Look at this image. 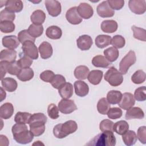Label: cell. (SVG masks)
<instances>
[{
  "mask_svg": "<svg viewBox=\"0 0 146 146\" xmlns=\"http://www.w3.org/2000/svg\"><path fill=\"white\" fill-rule=\"evenodd\" d=\"M23 7V4L21 0H8L6 1L5 9L12 13L21 12Z\"/></svg>",
  "mask_w": 146,
  "mask_h": 146,
  "instance_id": "ac0fdd59",
  "label": "cell"
},
{
  "mask_svg": "<svg viewBox=\"0 0 146 146\" xmlns=\"http://www.w3.org/2000/svg\"><path fill=\"white\" fill-rule=\"evenodd\" d=\"M22 68L19 66L18 61H14L11 63L7 62L6 70L7 72L12 75H18L20 72Z\"/></svg>",
  "mask_w": 146,
  "mask_h": 146,
  "instance_id": "ab89813d",
  "label": "cell"
},
{
  "mask_svg": "<svg viewBox=\"0 0 146 146\" xmlns=\"http://www.w3.org/2000/svg\"><path fill=\"white\" fill-rule=\"evenodd\" d=\"M134 98L139 102H143L146 100V88L145 86L136 88L134 92Z\"/></svg>",
  "mask_w": 146,
  "mask_h": 146,
  "instance_id": "bcb514c9",
  "label": "cell"
},
{
  "mask_svg": "<svg viewBox=\"0 0 146 146\" xmlns=\"http://www.w3.org/2000/svg\"><path fill=\"white\" fill-rule=\"evenodd\" d=\"M13 139L17 143L21 144L30 143L34 139V135L25 124L17 123L12 127L11 129Z\"/></svg>",
  "mask_w": 146,
  "mask_h": 146,
  "instance_id": "6da1fadb",
  "label": "cell"
},
{
  "mask_svg": "<svg viewBox=\"0 0 146 146\" xmlns=\"http://www.w3.org/2000/svg\"><path fill=\"white\" fill-rule=\"evenodd\" d=\"M2 43L5 47L9 49L14 50L18 47L20 42L18 37H17L15 35H9L3 37Z\"/></svg>",
  "mask_w": 146,
  "mask_h": 146,
  "instance_id": "9a60e30c",
  "label": "cell"
},
{
  "mask_svg": "<svg viewBox=\"0 0 146 146\" xmlns=\"http://www.w3.org/2000/svg\"><path fill=\"white\" fill-rule=\"evenodd\" d=\"M47 121V117L46 115L43 113H35L33 115H31L29 123L34 122V121H42L45 123H46Z\"/></svg>",
  "mask_w": 146,
  "mask_h": 146,
  "instance_id": "11a10c76",
  "label": "cell"
},
{
  "mask_svg": "<svg viewBox=\"0 0 146 146\" xmlns=\"http://www.w3.org/2000/svg\"><path fill=\"white\" fill-rule=\"evenodd\" d=\"M89 72L90 70L87 66L80 65L75 68L74 70V76L78 79L84 80L88 77Z\"/></svg>",
  "mask_w": 146,
  "mask_h": 146,
  "instance_id": "d6a6232c",
  "label": "cell"
},
{
  "mask_svg": "<svg viewBox=\"0 0 146 146\" xmlns=\"http://www.w3.org/2000/svg\"><path fill=\"white\" fill-rule=\"evenodd\" d=\"M35 144H36V145H44V144L42 143L40 141H37L36 142H35V143H34L33 144V145H35Z\"/></svg>",
  "mask_w": 146,
  "mask_h": 146,
  "instance_id": "94428289",
  "label": "cell"
},
{
  "mask_svg": "<svg viewBox=\"0 0 146 146\" xmlns=\"http://www.w3.org/2000/svg\"><path fill=\"white\" fill-rule=\"evenodd\" d=\"M146 79L145 73L142 70H139L134 72L131 76V80L135 84H141L145 82Z\"/></svg>",
  "mask_w": 146,
  "mask_h": 146,
  "instance_id": "b9f144b4",
  "label": "cell"
},
{
  "mask_svg": "<svg viewBox=\"0 0 146 146\" xmlns=\"http://www.w3.org/2000/svg\"><path fill=\"white\" fill-rule=\"evenodd\" d=\"M128 6L132 13L141 15L145 12L146 2L145 0H129Z\"/></svg>",
  "mask_w": 146,
  "mask_h": 146,
  "instance_id": "9c48e42d",
  "label": "cell"
},
{
  "mask_svg": "<svg viewBox=\"0 0 146 146\" xmlns=\"http://www.w3.org/2000/svg\"><path fill=\"white\" fill-rule=\"evenodd\" d=\"M31 114L26 112H18L15 117L14 121L16 123L19 124H29Z\"/></svg>",
  "mask_w": 146,
  "mask_h": 146,
  "instance_id": "74e56055",
  "label": "cell"
},
{
  "mask_svg": "<svg viewBox=\"0 0 146 146\" xmlns=\"http://www.w3.org/2000/svg\"><path fill=\"white\" fill-rule=\"evenodd\" d=\"M54 76L55 74L54 72L51 70H45L43 71L39 75L40 79L47 83H51Z\"/></svg>",
  "mask_w": 146,
  "mask_h": 146,
  "instance_id": "db71d44e",
  "label": "cell"
},
{
  "mask_svg": "<svg viewBox=\"0 0 146 146\" xmlns=\"http://www.w3.org/2000/svg\"><path fill=\"white\" fill-rule=\"evenodd\" d=\"M38 50L39 51L40 57L43 59L50 58L53 52V49L50 43L47 42H43L39 46Z\"/></svg>",
  "mask_w": 146,
  "mask_h": 146,
  "instance_id": "d6986e66",
  "label": "cell"
},
{
  "mask_svg": "<svg viewBox=\"0 0 146 146\" xmlns=\"http://www.w3.org/2000/svg\"><path fill=\"white\" fill-rule=\"evenodd\" d=\"M111 44L116 48H123L125 44V40L120 35H116L111 39Z\"/></svg>",
  "mask_w": 146,
  "mask_h": 146,
  "instance_id": "7bdbcfd3",
  "label": "cell"
},
{
  "mask_svg": "<svg viewBox=\"0 0 146 146\" xmlns=\"http://www.w3.org/2000/svg\"><path fill=\"white\" fill-rule=\"evenodd\" d=\"M137 137L140 143L145 144L146 143V127H140L137 132Z\"/></svg>",
  "mask_w": 146,
  "mask_h": 146,
  "instance_id": "6f0895ef",
  "label": "cell"
},
{
  "mask_svg": "<svg viewBox=\"0 0 146 146\" xmlns=\"http://www.w3.org/2000/svg\"><path fill=\"white\" fill-rule=\"evenodd\" d=\"M34 71L32 68L28 67L22 68L17 76V78L22 82H26L31 80L34 77Z\"/></svg>",
  "mask_w": 146,
  "mask_h": 146,
  "instance_id": "d590c367",
  "label": "cell"
},
{
  "mask_svg": "<svg viewBox=\"0 0 146 146\" xmlns=\"http://www.w3.org/2000/svg\"><path fill=\"white\" fill-rule=\"evenodd\" d=\"M104 78L111 86L113 87L120 86L123 82L121 73L114 67H110L106 71Z\"/></svg>",
  "mask_w": 146,
  "mask_h": 146,
  "instance_id": "277c9868",
  "label": "cell"
},
{
  "mask_svg": "<svg viewBox=\"0 0 146 146\" xmlns=\"http://www.w3.org/2000/svg\"><path fill=\"white\" fill-rule=\"evenodd\" d=\"M110 108V104L106 98H102L98 101L97 104V110L100 114L106 115Z\"/></svg>",
  "mask_w": 146,
  "mask_h": 146,
  "instance_id": "f35d334b",
  "label": "cell"
},
{
  "mask_svg": "<svg viewBox=\"0 0 146 146\" xmlns=\"http://www.w3.org/2000/svg\"><path fill=\"white\" fill-rule=\"evenodd\" d=\"M15 18V14L6 9L2 10L0 12V21H10L13 22Z\"/></svg>",
  "mask_w": 146,
  "mask_h": 146,
  "instance_id": "c3c4849f",
  "label": "cell"
},
{
  "mask_svg": "<svg viewBox=\"0 0 146 146\" xmlns=\"http://www.w3.org/2000/svg\"><path fill=\"white\" fill-rule=\"evenodd\" d=\"M6 62H3V61H1L0 62V68H1V79H3L4 76L6 75V73L7 72V70H6Z\"/></svg>",
  "mask_w": 146,
  "mask_h": 146,
  "instance_id": "680465c9",
  "label": "cell"
},
{
  "mask_svg": "<svg viewBox=\"0 0 146 146\" xmlns=\"http://www.w3.org/2000/svg\"><path fill=\"white\" fill-rule=\"evenodd\" d=\"M59 111L64 114H70L77 110V107L73 100L62 99L58 103Z\"/></svg>",
  "mask_w": 146,
  "mask_h": 146,
  "instance_id": "52a82bcc",
  "label": "cell"
},
{
  "mask_svg": "<svg viewBox=\"0 0 146 146\" xmlns=\"http://www.w3.org/2000/svg\"><path fill=\"white\" fill-rule=\"evenodd\" d=\"M113 123L110 120L108 119H104L99 124V128L100 130L102 132L104 131H112L113 132Z\"/></svg>",
  "mask_w": 146,
  "mask_h": 146,
  "instance_id": "816d5d0a",
  "label": "cell"
},
{
  "mask_svg": "<svg viewBox=\"0 0 146 146\" xmlns=\"http://www.w3.org/2000/svg\"><path fill=\"white\" fill-rule=\"evenodd\" d=\"M137 139V137L136 133L132 130H128L122 135V140L124 143L128 146L134 145L136 143Z\"/></svg>",
  "mask_w": 146,
  "mask_h": 146,
  "instance_id": "83f0119b",
  "label": "cell"
},
{
  "mask_svg": "<svg viewBox=\"0 0 146 146\" xmlns=\"http://www.w3.org/2000/svg\"><path fill=\"white\" fill-rule=\"evenodd\" d=\"M136 61L135 52L130 50L121 60L119 63V70L121 74H125L129 68L134 64Z\"/></svg>",
  "mask_w": 146,
  "mask_h": 146,
  "instance_id": "5b68a950",
  "label": "cell"
},
{
  "mask_svg": "<svg viewBox=\"0 0 146 146\" xmlns=\"http://www.w3.org/2000/svg\"><path fill=\"white\" fill-rule=\"evenodd\" d=\"M117 23L114 20H105L101 23L102 30L106 33H113L117 30Z\"/></svg>",
  "mask_w": 146,
  "mask_h": 146,
  "instance_id": "cb8c5ba5",
  "label": "cell"
},
{
  "mask_svg": "<svg viewBox=\"0 0 146 146\" xmlns=\"http://www.w3.org/2000/svg\"><path fill=\"white\" fill-rule=\"evenodd\" d=\"M58 92L62 99H70L73 95L72 84L69 82L65 83L58 89Z\"/></svg>",
  "mask_w": 146,
  "mask_h": 146,
  "instance_id": "7402d4cb",
  "label": "cell"
},
{
  "mask_svg": "<svg viewBox=\"0 0 146 146\" xmlns=\"http://www.w3.org/2000/svg\"><path fill=\"white\" fill-rule=\"evenodd\" d=\"M103 53L105 58L110 62H113L116 61L119 55V50L114 47H110L104 50Z\"/></svg>",
  "mask_w": 146,
  "mask_h": 146,
  "instance_id": "e575fe53",
  "label": "cell"
},
{
  "mask_svg": "<svg viewBox=\"0 0 146 146\" xmlns=\"http://www.w3.org/2000/svg\"><path fill=\"white\" fill-rule=\"evenodd\" d=\"M131 29L133 31V37L135 39L144 42L146 41V30L145 29L135 25L132 26Z\"/></svg>",
  "mask_w": 146,
  "mask_h": 146,
  "instance_id": "60d3db41",
  "label": "cell"
},
{
  "mask_svg": "<svg viewBox=\"0 0 146 146\" xmlns=\"http://www.w3.org/2000/svg\"><path fill=\"white\" fill-rule=\"evenodd\" d=\"M103 75V71L99 70H94L89 72L87 79L92 84L98 85L100 83Z\"/></svg>",
  "mask_w": 146,
  "mask_h": 146,
  "instance_id": "4316f807",
  "label": "cell"
},
{
  "mask_svg": "<svg viewBox=\"0 0 146 146\" xmlns=\"http://www.w3.org/2000/svg\"><path fill=\"white\" fill-rule=\"evenodd\" d=\"M1 102L3 101V99H5L6 98V92L5 91V90H3V87H1Z\"/></svg>",
  "mask_w": 146,
  "mask_h": 146,
  "instance_id": "91938a15",
  "label": "cell"
},
{
  "mask_svg": "<svg viewBox=\"0 0 146 146\" xmlns=\"http://www.w3.org/2000/svg\"><path fill=\"white\" fill-rule=\"evenodd\" d=\"M96 11L99 16L102 18L112 17L115 14V11L110 6L107 1H103L96 7Z\"/></svg>",
  "mask_w": 146,
  "mask_h": 146,
  "instance_id": "30bf717a",
  "label": "cell"
},
{
  "mask_svg": "<svg viewBox=\"0 0 146 146\" xmlns=\"http://www.w3.org/2000/svg\"><path fill=\"white\" fill-rule=\"evenodd\" d=\"M125 117L127 120L134 119H142L144 117V113L140 108L138 107H132L127 110Z\"/></svg>",
  "mask_w": 146,
  "mask_h": 146,
  "instance_id": "2e32d148",
  "label": "cell"
},
{
  "mask_svg": "<svg viewBox=\"0 0 146 146\" xmlns=\"http://www.w3.org/2000/svg\"><path fill=\"white\" fill-rule=\"evenodd\" d=\"M29 33L34 38L39 37L43 32V27L42 25H35L31 24L29 27L28 29Z\"/></svg>",
  "mask_w": 146,
  "mask_h": 146,
  "instance_id": "8d00e7d4",
  "label": "cell"
},
{
  "mask_svg": "<svg viewBox=\"0 0 146 146\" xmlns=\"http://www.w3.org/2000/svg\"><path fill=\"white\" fill-rule=\"evenodd\" d=\"M47 113L48 116L52 119H56L59 117V109L57 106L54 104L51 103L49 104L47 108Z\"/></svg>",
  "mask_w": 146,
  "mask_h": 146,
  "instance_id": "f907efd6",
  "label": "cell"
},
{
  "mask_svg": "<svg viewBox=\"0 0 146 146\" xmlns=\"http://www.w3.org/2000/svg\"><path fill=\"white\" fill-rule=\"evenodd\" d=\"M17 58V52L14 50L5 49L0 52L1 61L11 63L15 61Z\"/></svg>",
  "mask_w": 146,
  "mask_h": 146,
  "instance_id": "44dd1931",
  "label": "cell"
},
{
  "mask_svg": "<svg viewBox=\"0 0 146 146\" xmlns=\"http://www.w3.org/2000/svg\"><path fill=\"white\" fill-rule=\"evenodd\" d=\"M45 123L42 121H34L29 123L30 131L34 136L42 135L45 131Z\"/></svg>",
  "mask_w": 146,
  "mask_h": 146,
  "instance_id": "ffe728a7",
  "label": "cell"
},
{
  "mask_svg": "<svg viewBox=\"0 0 146 146\" xmlns=\"http://www.w3.org/2000/svg\"><path fill=\"white\" fill-rule=\"evenodd\" d=\"M46 35L50 39H59L62 36V31L57 26H51L46 29Z\"/></svg>",
  "mask_w": 146,
  "mask_h": 146,
  "instance_id": "484cf974",
  "label": "cell"
},
{
  "mask_svg": "<svg viewBox=\"0 0 146 146\" xmlns=\"http://www.w3.org/2000/svg\"><path fill=\"white\" fill-rule=\"evenodd\" d=\"M67 21L72 25H78L82 22V18L77 11V7L74 6L69 9L66 14Z\"/></svg>",
  "mask_w": 146,
  "mask_h": 146,
  "instance_id": "4fadbf2b",
  "label": "cell"
},
{
  "mask_svg": "<svg viewBox=\"0 0 146 146\" xmlns=\"http://www.w3.org/2000/svg\"><path fill=\"white\" fill-rule=\"evenodd\" d=\"M44 3L50 15L55 17L61 13L62 7L59 1L56 0H46Z\"/></svg>",
  "mask_w": 146,
  "mask_h": 146,
  "instance_id": "ba28073f",
  "label": "cell"
},
{
  "mask_svg": "<svg viewBox=\"0 0 146 146\" xmlns=\"http://www.w3.org/2000/svg\"><path fill=\"white\" fill-rule=\"evenodd\" d=\"M93 44L91 37L88 35L80 36L76 40L77 47L82 51L88 50Z\"/></svg>",
  "mask_w": 146,
  "mask_h": 146,
  "instance_id": "5bb4252c",
  "label": "cell"
},
{
  "mask_svg": "<svg viewBox=\"0 0 146 146\" xmlns=\"http://www.w3.org/2000/svg\"><path fill=\"white\" fill-rule=\"evenodd\" d=\"M78 129L76 121L70 120L64 123L56 124L53 128V134L58 139H63L73 133Z\"/></svg>",
  "mask_w": 146,
  "mask_h": 146,
  "instance_id": "3957f363",
  "label": "cell"
},
{
  "mask_svg": "<svg viewBox=\"0 0 146 146\" xmlns=\"http://www.w3.org/2000/svg\"><path fill=\"white\" fill-rule=\"evenodd\" d=\"M1 84L2 87L8 92H12L15 91L18 87L17 81L10 77L5 78L1 80Z\"/></svg>",
  "mask_w": 146,
  "mask_h": 146,
  "instance_id": "d4e9b609",
  "label": "cell"
},
{
  "mask_svg": "<svg viewBox=\"0 0 146 146\" xmlns=\"http://www.w3.org/2000/svg\"><path fill=\"white\" fill-rule=\"evenodd\" d=\"M15 26L13 22L3 21L0 22V29L3 33H12L15 30Z\"/></svg>",
  "mask_w": 146,
  "mask_h": 146,
  "instance_id": "ee69618b",
  "label": "cell"
},
{
  "mask_svg": "<svg viewBox=\"0 0 146 146\" xmlns=\"http://www.w3.org/2000/svg\"><path fill=\"white\" fill-rule=\"evenodd\" d=\"M135 104V100L134 96L130 92L124 93L120 102L118 103L119 106L124 110H127L132 107Z\"/></svg>",
  "mask_w": 146,
  "mask_h": 146,
  "instance_id": "7c38bea8",
  "label": "cell"
},
{
  "mask_svg": "<svg viewBox=\"0 0 146 146\" xmlns=\"http://www.w3.org/2000/svg\"><path fill=\"white\" fill-rule=\"evenodd\" d=\"M65 83H66L65 78L62 75L56 74L55 75L52 80L51 82V84L54 88L58 90Z\"/></svg>",
  "mask_w": 146,
  "mask_h": 146,
  "instance_id": "7dc6e473",
  "label": "cell"
},
{
  "mask_svg": "<svg viewBox=\"0 0 146 146\" xmlns=\"http://www.w3.org/2000/svg\"><path fill=\"white\" fill-rule=\"evenodd\" d=\"M18 38L22 44L24 43L27 41H32L33 42H35V38H33L31 36V35L29 33L27 30H23L19 32L18 34Z\"/></svg>",
  "mask_w": 146,
  "mask_h": 146,
  "instance_id": "f6af8a7d",
  "label": "cell"
},
{
  "mask_svg": "<svg viewBox=\"0 0 146 146\" xmlns=\"http://www.w3.org/2000/svg\"><path fill=\"white\" fill-rule=\"evenodd\" d=\"M14 111L13 104L9 102L5 103L0 107V116L2 119H8L12 116Z\"/></svg>",
  "mask_w": 146,
  "mask_h": 146,
  "instance_id": "603a6c76",
  "label": "cell"
},
{
  "mask_svg": "<svg viewBox=\"0 0 146 146\" xmlns=\"http://www.w3.org/2000/svg\"><path fill=\"white\" fill-rule=\"evenodd\" d=\"M22 50L23 54L30 57L32 59L38 58V50L34 42L27 41L22 44Z\"/></svg>",
  "mask_w": 146,
  "mask_h": 146,
  "instance_id": "8992f818",
  "label": "cell"
},
{
  "mask_svg": "<svg viewBox=\"0 0 146 146\" xmlns=\"http://www.w3.org/2000/svg\"><path fill=\"white\" fill-rule=\"evenodd\" d=\"M123 94L119 91L111 90L107 95V100L110 104H118L122 98Z\"/></svg>",
  "mask_w": 146,
  "mask_h": 146,
  "instance_id": "4dcf8cb0",
  "label": "cell"
},
{
  "mask_svg": "<svg viewBox=\"0 0 146 146\" xmlns=\"http://www.w3.org/2000/svg\"><path fill=\"white\" fill-rule=\"evenodd\" d=\"M46 14L41 10H35L30 16L32 23L35 25H42L45 21Z\"/></svg>",
  "mask_w": 146,
  "mask_h": 146,
  "instance_id": "f1b7e54d",
  "label": "cell"
},
{
  "mask_svg": "<svg viewBox=\"0 0 146 146\" xmlns=\"http://www.w3.org/2000/svg\"><path fill=\"white\" fill-rule=\"evenodd\" d=\"M74 88L76 95L80 97H84L89 92L88 84L82 80L75 81L74 82Z\"/></svg>",
  "mask_w": 146,
  "mask_h": 146,
  "instance_id": "e0dca14e",
  "label": "cell"
},
{
  "mask_svg": "<svg viewBox=\"0 0 146 146\" xmlns=\"http://www.w3.org/2000/svg\"><path fill=\"white\" fill-rule=\"evenodd\" d=\"M116 137L113 132L107 131L103 132L95 136L88 143L87 145L95 146H114L116 145Z\"/></svg>",
  "mask_w": 146,
  "mask_h": 146,
  "instance_id": "7a4b0ae2",
  "label": "cell"
},
{
  "mask_svg": "<svg viewBox=\"0 0 146 146\" xmlns=\"http://www.w3.org/2000/svg\"><path fill=\"white\" fill-rule=\"evenodd\" d=\"M122 110L118 107L110 108L107 113L108 117L111 119H117L121 117Z\"/></svg>",
  "mask_w": 146,
  "mask_h": 146,
  "instance_id": "681fc988",
  "label": "cell"
},
{
  "mask_svg": "<svg viewBox=\"0 0 146 146\" xmlns=\"http://www.w3.org/2000/svg\"><path fill=\"white\" fill-rule=\"evenodd\" d=\"M77 11L82 18L88 19L91 18L94 14L92 7L88 3H80L77 7Z\"/></svg>",
  "mask_w": 146,
  "mask_h": 146,
  "instance_id": "8fae6325",
  "label": "cell"
},
{
  "mask_svg": "<svg viewBox=\"0 0 146 146\" xmlns=\"http://www.w3.org/2000/svg\"><path fill=\"white\" fill-rule=\"evenodd\" d=\"M108 3L110 6L114 10H120L124 5V0H108Z\"/></svg>",
  "mask_w": 146,
  "mask_h": 146,
  "instance_id": "9f6ffc18",
  "label": "cell"
},
{
  "mask_svg": "<svg viewBox=\"0 0 146 146\" xmlns=\"http://www.w3.org/2000/svg\"><path fill=\"white\" fill-rule=\"evenodd\" d=\"M18 62L22 68H28L31 66L33 63V59L23 54V55L21 56V58L18 60Z\"/></svg>",
  "mask_w": 146,
  "mask_h": 146,
  "instance_id": "f5cc1de1",
  "label": "cell"
},
{
  "mask_svg": "<svg viewBox=\"0 0 146 146\" xmlns=\"http://www.w3.org/2000/svg\"><path fill=\"white\" fill-rule=\"evenodd\" d=\"M92 64L96 67L107 68L111 64V62H110L105 58V56L101 55H98L95 56L92 58Z\"/></svg>",
  "mask_w": 146,
  "mask_h": 146,
  "instance_id": "f546056e",
  "label": "cell"
},
{
  "mask_svg": "<svg viewBox=\"0 0 146 146\" xmlns=\"http://www.w3.org/2000/svg\"><path fill=\"white\" fill-rule=\"evenodd\" d=\"M95 44L99 48H103L111 44V37L107 35H99L95 38Z\"/></svg>",
  "mask_w": 146,
  "mask_h": 146,
  "instance_id": "1f68e13d",
  "label": "cell"
},
{
  "mask_svg": "<svg viewBox=\"0 0 146 146\" xmlns=\"http://www.w3.org/2000/svg\"><path fill=\"white\" fill-rule=\"evenodd\" d=\"M129 129V125L125 120H120L113 124V131L119 135H123Z\"/></svg>",
  "mask_w": 146,
  "mask_h": 146,
  "instance_id": "836d02e7",
  "label": "cell"
}]
</instances>
